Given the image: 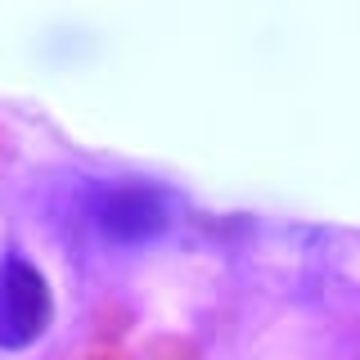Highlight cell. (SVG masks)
<instances>
[{"label":"cell","mask_w":360,"mask_h":360,"mask_svg":"<svg viewBox=\"0 0 360 360\" xmlns=\"http://www.w3.org/2000/svg\"><path fill=\"white\" fill-rule=\"evenodd\" d=\"M50 288H45V275L27 257L9 252L0 262V347L5 352H22L37 338L50 329Z\"/></svg>","instance_id":"1"},{"label":"cell","mask_w":360,"mask_h":360,"mask_svg":"<svg viewBox=\"0 0 360 360\" xmlns=\"http://www.w3.org/2000/svg\"><path fill=\"white\" fill-rule=\"evenodd\" d=\"M90 221L95 230L104 234L108 243H122V248H140V243H153L158 234L167 230L172 212H167L162 194L153 185H104L90 202Z\"/></svg>","instance_id":"2"}]
</instances>
